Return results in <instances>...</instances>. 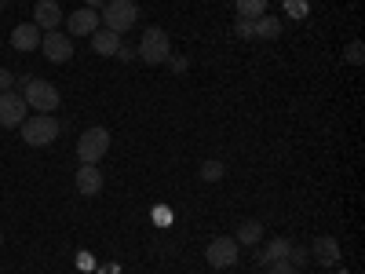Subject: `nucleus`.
<instances>
[{
    "label": "nucleus",
    "mask_w": 365,
    "mask_h": 274,
    "mask_svg": "<svg viewBox=\"0 0 365 274\" xmlns=\"http://www.w3.org/2000/svg\"><path fill=\"white\" fill-rule=\"evenodd\" d=\"M99 22H103V29H113V34L125 37L128 29L139 22V8H135V0H106Z\"/></svg>",
    "instance_id": "nucleus-1"
},
{
    "label": "nucleus",
    "mask_w": 365,
    "mask_h": 274,
    "mask_svg": "<svg viewBox=\"0 0 365 274\" xmlns=\"http://www.w3.org/2000/svg\"><path fill=\"white\" fill-rule=\"evenodd\" d=\"M135 51H139L143 63H150V66L168 63V59H172V37L165 34L161 26H150V29H143V41H139Z\"/></svg>",
    "instance_id": "nucleus-2"
},
{
    "label": "nucleus",
    "mask_w": 365,
    "mask_h": 274,
    "mask_svg": "<svg viewBox=\"0 0 365 274\" xmlns=\"http://www.w3.org/2000/svg\"><path fill=\"white\" fill-rule=\"evenodd\" d=\"M22 99L29 110H41V113H51L58 110V88L51 81H37V77H26V88H22Z\"/></svg>",
    "instance_id": "nucleus-3"
},
{
    "label": "nucleus",
    "mask_w": 365,
    "mask_h": 274,
    "mask_svg": "<svg viewBox=\"0 0 365 274\" xmlns=\"http://www.w3.org/2000/svg\"><path fill=\"white\" fill-rule=\"evenodd\" d=\"M19 128H22V139L29 146H48V143L58 139V128H63V125H58L51 113H37V117H26Z\"/></svg>",
    "instance_id": "nucleus-4"
},
{
    "label": "nucleus",
    "mask_w": 365,
    "mask_h": 274,
    "mask_svg": "<svg viewBox=\"0 0 365 274\" xmlns=\"http://www.w3.org/2000/svg\"><path fill=\"white\" fill-rule=\"evenodd\" d=\"M106 150H110V132H106V128H88V132H81V139H77V158H81V165H99V161L106 158Z\"/></svg>",
    "instance_id": "nucleus-5"
},
{
    "label": "nucleus",
    "mask_w": 365,
    "mask_h": 274,
    "mask_svg": "<svg viewBox=\"0 0 365 274\" xmlns=\"http://www.w3.org/2000/svg\"><path fill=\"white\" fill-rule=\"evenodd\" d=\"M237 249H241V245H237L234 238H227V234H223V238H212L208 249H205V260L216 267V270H227V267H234V263L241 260Z\"/></svg>",
    "instance_id": "nucleus-6"
},
{
    "label": "nucleus",
    "mask_w": 365,
    "mask_h": 274,
    "mask_svg": "<svg viewBox=\"0 0 365 274\" xmlns=\"http://www.w3.org/2000/svg\"><path fill=\"white\" fill-rule=\"evenodd\" d=\"M26 99L22 91H0V128H19L26 121Z\"/></svg>",
    "instance_id": "nucleus-7"
},
{
    "label": "nucleus",
    "mask_w": 365,
    "mask_h": 274,
    "mask_svg": "<svg viewBox=\"0 0 365 274\" xmlns=\"http://www.w3.org/2000/svg\"><path fill=\"white\" fill-rule=\"evenodd\" d=\"M41 51L48 63H70L73 59V41L66 34H58V29H48V34L41 37Z\"/></svg>",
    "instance_id": "nucleus-8"
},
{
    "label": "nucleus",
    "mask_w": 365,
    "mask_h": 274,
    "mask_svg": "<svg viewBox=\"0 0 365 274\" xmlns=\"http://www.w3.org/2000/svg\"><path fill=\"white\" fill-rule=\"evenodd\" d=\"M66 22V29H70V41L73 37H91V34H96V29H99V11H91V8H77L70 19H63Z\"/></svg>",
    "instance_id": "nucleus-9"
},
{
    "label": "nucleus",
    "mask_w": 365,
    "mask_h": 274,
    "mask_svg": "<svg viewBox=\"0 0 365 274\" xmlns=\"http://www.w3.org/2000/svg\"><path fill=\"white\" fill-rule=\"evenodd\" d=\"M307 256H311V260H318L322 267H332V263L340 260V241H336V238H329V234H322V238H314V241H311Z\"/></svg>",
    "instance_id": "nucleus-10"
},
{
    "label": "nucleus",
    "mask_w": 365,
    "mask_h": 274,
    "mask_svg": "<svg viewBox=\"0 0 365 274\" xmlns=\"http://www.w3.org/2000/svg\"><path fill=\"white\" fill-rule=\"evenodd\" d=\"M41 37H44V34H41L34 22H22V26L11 29V48H15V51H37V48H41Z\"/></svg>",
    "instance_id": "nucleus-11"
},
{
    "label": "nucleus",
    "mask_w": 365,
    "mask_h": 274,
    "mask_svg": "<svg viewBox=\"0 0 365 274\" xmlns=\"http://www.w3.org/2000/svg\"><path fill=\"white\" fill-rule=\"evenodd\" d=\"M73 183H77L81 198H96V194L103 191V172H99L96 165H81L77 176H73Z\"/></svg>",
    "instance_id": "nucleus-12"
},
{
    "label": "nucleus",
    "mask_w": 365,
    "mask_h": 274,
    "mask_svg": "<svg viewBox=\"0 0 365 274\" xmlns=\"http://www.w3.org/2000/svg\"><path fill=\"white\" fill-rule=\"evenodd\" d=\"M63 22V8L55 4V0H37L34 4V26L37 29H58Z\"/></svg>",
    "instance_id": "nucleus-13"
},
{
    "label": "nucleus",
    "mask_w": 365,
    "mask_h": 274,
    "mask_svg": "<svg viewBox=\"0 0 365 274\" xmlns=\"http://www.w3.org/2000/svg\"><path fill=\"white\" fill-rule=\"evenodd\" d=\"M117 48H120V34H113V29H103V26H99L96 34H91V51H96V55L113 59Z\"/></svg>",
    "instance_id": "nucleus-14"
},
{
    "label": "nucleus",
    "mask_w": 365,
    "mask_h": 274,
    "mask_svg": "<svg viewBox=\"0 0 365 274\" xmlns=\"http://www.w3.org/2000/svg\"><path fill=\"white\" fill-rule=\"evenodd\" d=\"M289 249H292V241H285V238H270V241H267V249L256 253V263L270 267V263H278V260H289Z\"/></svg>",
    "instance_id": "nucleus-15"
},
{
    "label": "nucleus",
    "mask_w": 365,
    "mask_h": 274,
    "mask_svg": "<svg viewBox=\"0 0 365 274\" xmlns=\"http://www.w3.org/2000/svg\"><path fill=\"white\" fill-rule=\"evenodd\" d=\"M259 238H263V223H259V220H245V223H237V234H234L237 245H256Z\"/></svg>",
    "instance_id": "nucleus-16"
},
{
    "label": "nucleus",
    "mask_w": 365,
    "mask_h": 274,
    "mask_svg": "<svg viewBox=\"0 0 365 274\" xmlns=\"http://www.w3.org/2000/svg\"><path fill=\"white\" fill-rule=\"evenodd\" d=\"M252 37H263V41L282 37V22H278V19H270V15H259V19L252 22Z\"/></svg>",
    "instance_id": "nucleus-17"
},
{
    "label": "nucleus",
    "mask_w": 365,
    "mask_h": 274,
    "mask_svg": "<svg viewBox=\"0 0 365 274\" xmlns=\"http://www.w3.org/2000/svg\"><path fill=\"white\" fill-rule=\"evenodd\" d=\"M234 8H237V15H241V19L256 22L259 15H267V0H234Z\"/></svg>",
    "instance_id": "nucleus-18"
},
{
    "label": "nucleus",
    "mask_w": 365,
    "mask_h": 274,
    "mask_svg": "<svg viewBox=\"0 0 365 274\" xmlns=\"http://www.w3.org/2000/svg\"><path fill=\"white\" fill-rule=\"evenodd\" d=\"M223 172H227V165H223V161H216V158H208V161L201 165V179H205V183L223 179Z\"/></svg>",
    "instance_id": "nucleus-19"
},
{
    "label": "nucleus",
    "mask_w": 365,
    "mask_h": 274,
    "mask_svg": "<svg viewBox=\"0 0 365 274\" xmlns=\"http://www.w3.org/2000/svg\"><path fill=\"white\" fill-rule=\"evenodd\" d=\"M267 274H299V267H292L289 260H278V263H270Z\"/></svg>",
    "instance_id": "nucleus-20"
},
{
    "label": "nucleus",
    "mask_w": 365,
    "mask_h": 274,
    "mask_svg": "<svg viewBox=\"0 0 365 274\" xmlns=\"http://www.w3.org/2000/svg\"><path fill=\"white\" fill-rule=\"evenodd\" d=\"M361 59H365V55H361V41H351V44H347V63H354V66H358Z\"/></svg>",
    "instance_id": "nucleus-21"
},
{
    "label": "nucleus",
    "mask_w": 365,
    "mask_h": 274,
    "mask_svg": "<svg viewBox=\"0 0 365 274\" xmlns=\"http://www.w3.org/2000/svg\"><path fill=\"white\" fill-rule=\"evenodd\" d=\"M307 260H311V256H307V249H296V245L289 249V263H292V267H303Z\"/></svg>",
    "instance_id": "nucleus-22"
},
{
    "label": "nucleus",
    "mask_w": 365,
    "mask_h": 274,
    "mask_svg": "<svg viewBox=\"0 0 365 274\" xmlns=\"http://www.w3.org/2000/svg\"><path fill=\"white\" fill-rule=\"evenodd\" d=\"M289 15L303 19V15H307V4H303V0H289Z\"/></svg>",
    "instance_id": "nucleus-23"
},
{
    "label": "nucleus",
    "mask_w": 365,
    "mask_h": 274,
    "mask_svg": "<svg viewBox=\"0 0 365 274\" xmlns=\"http://www.w3.org/2000/svg\"><path fill=\"white\" fill-rule=\"evenodd\" d=\"M11 84H15V73L11 70H0V91H11Z\"/></svg>",
    "instance_id": "nucleus-24"
},
{
    "label": "nucleus",
    "mask_w": 365,
    "mask_h": 274,
    "mask_svg": "<svg viewBox=\"0 0 365 274\" xmlns=\"http://www.w3.org/2000/svg\"><path fill=\"white\" fill-rule=\"evenodd\" d=\"M237 37H252V22H249V19L237 22Z\"/></svg>",
    "instance_id": "nucleus-25"
},
{
    "label": "nucleus",
    "mask_w": 365,
    "mask_h": 274,
    "mask_svg": "<svg viewBox=\"0 0 365 274\" xmlns=\"http://www.w3.org/2000/svg\"><path fill=\"white\" fill-rule=\"evenodd\" d=\"M106 4V0H84V8H91V11H96V8H103Z\"/></svg>",
    "instance_id": "nucleus-26"
},
{
    "label": "nucleus",
    "mask_w": 365,
    "mask_h": 274,
    "mask_svg": "<svg viewBox=\"0 0 365 274\" xmlns=\"http://www.w3.org/2000/svg\"><path fill=\"white\" fill-rule=\"evenodd\" d=\"M0 245H4V230H0Z\"/></svg>",
    "instance_id": "nucleus-27"
}]
</instances>
